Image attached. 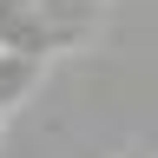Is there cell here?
I'll return each mask as SVG.
<instances>
[{"label":"cell","instance_id":"1","mask_svg":"<svg viewBox=\"0 0 158 158\" xmlns=\"http://www.w3.org/2000/svg\"><path fill=\"white\" fill-rule=\"evenodd\" d=\"M125 158H152V152H125Z\"/></svg>","mask_w":158,"mask_h":158}]
</instances>
